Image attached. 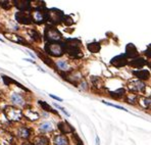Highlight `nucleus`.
Here are the masks:
<instances>
[{"mask_svg": "<svg viewBox=\"0 0 151 145\" xmlns=\"http://www.w3.org/2000/svg\"><path fill=\"white\" fill-rule=\"evenodd\" d=\"M82 45V42L76 38H69L67 39L63 43V50L67 52L69 55H71L73 58H81L83 56V51L80 49V46Z\"/></svg>", "mask_w": 151, "mask_h": 145, "instance_id": "f257e3e1", "label": "nucleus"}, {"mask_svg": "<svg viewBox=\"0 0 151 145\" xmlns=\"http://www.w3.org/2000/svg\"><path fill=\"white\" fill-rule=\"evenodd\" d=\"M45 52L47 55L55 56V57H60L63 55V44L60 42H47L44 47Z\"/></svg>", "mask_w": 151, "mask_h": 145, "instance_id": "f03ea898", "label": "nucleus"}, {"mask_svg": "<svg viewBox=\"0 0 151 145\" xmlns=\"http://www.w3.org/2000/svg\"><path fill=\"white\" fill-rule=\"evenodd\" d=\"M63 12L57 8H51L47 9V14H46V21H48L51 25H59L63 19Z\"/></svg>", "mask_w": 151, "mask_h": 145, "instance_id": "7ed1b4c3", "label": "nucleus"}, {"mask_svg": "<svg viewBox=\"0 0 151 145\" xmlns=\"http://www.w3.org/2000/svg\"><path fill=\"white\" fill-rule=\"evenodd\" d=\"M44 36H45L47 42H57L61 39L62 35L57 29L53 26H47L44 30Z\"/></svg>", "mask_w": 151, "mask_h": 145, "instance_id": "20e7f679", "label": "nucleus"}, {"mask_svg": "<svg viewBox=\"0 0 151 145\" xmlns=\"http://www.w3.org/2000/svg\"><path fill=\"white\" fill-rule=\"evenodd\" d=\"M16 20L22 25H31L33 23L32 14L29 11H18L16 13Z\"/></svg>", "mask_w": 151, "mask_h": 145, "instance_id": "39448f33", "label": "nucleus"}, {"mask_svg": "<svg viewBox=\"0 0 151 145\" xmlns=\"http://www.w3.org/2000/svg\"><path fill=\"white\" fill-rule=\"evenodd\" d=\"M6 117L10 121H18L22 117V111L13 107H6L4 111Z\"/></svg>", "mask_w": 151, "mask_h": 145, "instance_id": "423d86ee", "label": "nucleus"}, {"mask_svg": "<svg viewBox=\"0 0 151 145\" xmlns=\"http://www.w3.org/2000/svg\"><path fill=\"white\" fill-rule=\"evenodd\" d=\"M14 5L18 9H20V11H30L31 10V2L27 1V0H16L13 1Z\"/></svg>", "mask_w": 151, "mask_h": 145, "instance_id": "0eeeda50", "label": "nucleus"}, {"mask_svg": "<svg viewBox=\"0 0 151 145\" xmlns=\"http://www.w3.org/2000/svg\"><path fill=\"white\" fill-rule=\"evenodd\" d=\"M128 63V58L125 56V54H121V55H117L115 57H113L111 59V65H113L117 67H125V65Z\"/></svg>", "mask_w": 151, "mask_h": 145, "instance_id": "6e6552de", "label": "nucleus"}, {"mask_svg": "<svg viewBox=\"0 0 151 145\" xmlns=\"http://www.w3.org/2000/svg\"><path fill=\"white\" fill-rule=\"evenodd\" d=\"M138 50L137 48H136V46L134 45V44L130 43L127 45L126 47V51H125V56H126L127 58H136L138 56Z\"/></svg>", "mask_w": 151, "mask_h": 145, "instance_id": "1a4fd4ad", "label": "nucleus"}, {"mask_svg": "<svg viewBox=\"0 0 151 145\" xmlns=\"http://www.w3.org/2000/svg\"><path fill=\"white\" fill-rule=\"evenodd\" d=\"M145 84L141 81H133L129 84V88L132 90L133 92H143L145 90Z\"/></svg>", "mask_w": 151, "mask_h": 145, "instance_id": "9d476101", "label": "nucleus"}, {"mask_svg": "<svg viewBox=\"0 0 151 145\" xmlns=\"http://www.w3.org/2000/svg\"><path fill=\"white\" fill-rule=\"evenodd\" d=\"M37 54H38V56H39V57L41 58V59L43 60V61L45 62V63H46L47 65H48V67L55 69V63H54V61H53V60L51 59V58L49 57V56L47 55L46 53L41 52V51H38V52H37Z\"/></svg>", "mask_w": 151, "mask_h": 145, "instance_id": "9b49d317", "label": "nucleus"}, {"mask_svg": "<svg viewBox=\"0 0 151 145\" xmlns=\"http://www.w3.org/2000/svg\"><path fill=\"white\" fill-rule=\"evenodd\" d=\"M146 65V60L142 57H137L135 59H133L131 62H129V65L135 69H141Z\"/></svg>", "mask_w": 151, "mask_h": 145, "instance_id": "f8f14e48", "label": "nucleus"}, {"mask_svg": "<svg viewBox=\"0 0 151 145\" xmlns=\"http://www.w3.org/2000/svg\"><path fill=\"white\" fill-rule=\"evenodd\" d=\"M58 129H59V131L61 132L63 135L69 133H73V129L71 128V126L69 124H67V122H60L59 124H58Z\"/></svg>", "mask_w": 151, "mask_h": 145, "instance_id": "ddd939ff", "label": "nucleus"}, {"mask_svg": "<svg viewBox=\"0 0 151 145\" xmlns=\"http://www.w3.org/2000/svg\"><path fill=\"white\" fill-rule=\"evenodd\" d=\"M133 75L136 76L140 80H148L150 77V73L147 69H139V71H133Z\"/></svg>", "mask_w": 151, "mask_h": 145, "instance_id": "4468645a", "label": "nucleus"}, {"mask_svg": "<svg viewBox=\"0 0 151 145\" xmlns=\"http://www.w3.org/2000/svg\"><path fill=\"white\" fill-rule=\"evenodd\" d=\"M11 101L13 102V104H16V105L18 106L25 105V101H24L23 97L18 94V93H13V94L11 95Z\"/></svg>", "mask_w": 151, "mask_h": 145, "instance_id": "2eb2a0df", "label": "nucleus"}, {"mask_svg": "<svg viewBox=\"0 0 151 145\" xmlns=\"http://www.w3.org/2000/svg\"><path fill=\"white\" fill-rule=\"evenodd\" d=\"M54 143L56 145H69V139L63 135H57L54 137Z\"/></svg>", "mask_w": 151, "mask_h": 145, "instance_id": "dca6fc26", "label": "nucleus"}, {"mask_svg": "<svg viewBox=\"0 0 151 145\" xmlns=\"http://www.w3.org/2000/svg\"><path fill=\"white\" fill-rule=\"evenodd\" d=\"M18 135L20 136L21 138L28 139L29 137H30L31 132H30V130L28 129L27 127H21V128L18 130Z\"/></svg>", "mask_w": 151, "mask_h": 145, "instance_id": "f3484780", "label": "nucleus"}, {"mask_svg": "<svg viewBox=\"0 0 151 145\" xmlns=\"http://www.w3.org/2000/svg\"><path fill=\"white\" fill-rule=\"evenodd\" d=\"M34 145H49V140L45 136H38L34 139Z\"/></svg>", "mask_w": 151, "mask_h": 145, "instance_id": "a211bd4d", "label": "nucleus"}, {"mask_svg": "<svg viewBox=\"0 0 151 145\" xmlns=\"http://www.w3.org/2000/svg\"><path fill=\"white\" fill-rule=\"evenodd\" d=\"M6 38L9 40H11V41L13 42H16V43H21V44H27V42L25 41V40H23V38L21 37V36H18V35L16 34H8L6 35Z\"/></svg>", "mask_w": 151, "mask_h": 145, "instance_id": "6ab92c4d", "label": "nucleus"}, {"mask_svg": "<svg viewBox=\"0 0 151 145\" xmlns=\"http://www.w3.org/2000/svg\"><path fill=\"white\" fill-rule=\"evenodd\" d=\"M100 44L98 43V42H92V43H89L88 44V50L90 51V52L92 53H97L99 50H100Z\"/></svg>", "mask_w": 151, "mask_h": 145, "instance_id": "aec40b11", "label": "nucleus"}, {"mask_svg": "<svg viewBox=\"0 0 151 145\" xmlns=\"http://www.w3.org/2000/svg\"><path fill=\"white\" fill-rule=\"evenodd\" d=\"M52 129H53L52 125L49 122H44L40 125V130H41L42 132H51Z\"/></svg>", "mask_w": 151, "mask_h": 145, "instance_id": "412c9836", "label": "nucleus"}, {"mask_svg": "<svg viewBox=\"0 0 151 145\" xmlns=\"http://www.w3.org/2000/svg\"><path fill=\"white\" fill-rule=\"evenodd\" d=\"M29 34L31 35V38L33 39V41L35 42H40L42 40L41 35L35 30H29Z\"/></svg>", "mask_w": 151, "mask_h": 145, "instance_id": "4be33fe9", "label": "nucleus"}, {"mask_svg": "<svg viewBox=\"0 0 151 145\" xmlns=\"http://www.w3.org/2000/svg\"><path fill=\"white\" fill-rule=\"evenodd\" d=\"M125 93H126L125 89L119 88V89H117V91H115V92H111L110 94H111L112 97H115V98H121V97L125 95Z\"/></svg>", "mask_w": 151, "mask_h": 145, "instance_id": "5701e85b", "label": "nucleus"}, {"mask_svg": "<svg viewBox=\"0 0 151 145\" xmlns=\"http://www.w3.org/2000/svg\"><path fill=\"white\" fill-rule=\"evenodd\" d=\"M39 104H40V105H41V107L43 108V109H44V111H49V113H56V111H53V108L51 107V106L49 105V104L46 103L45 101H41V100H40V101H39Z\"/></svg>", "mask_w": 151, "mask_h": 145, "instance_id": "b1692460", "label": "nucleus"}, {"mask_svg": "<svg viewBox=\"0 0 151 145\" xmlns=\"http://www.w3.org/2000/svg\"><path fill=\"white\" fill-rule=\"evenodd\" d=\"M57 67H59L60 69L62 71H69V65L67 61H64V60H59L57 61Z\"/></svg>", "mask_w": 151, "mask_h": 145, "instance_id": "393cba45", "label": "nucleus"}, {"mask_svg": "<svg viewBox=\"0 0 151 145\" xmlns=\"http://www.w3.org/2000/svg\"><path fill=\"white\" fill-rule=\"evenodd\" d=\"M62 21L65 24V26H71L73 24V20L71 19V16H64Z\"/></svg>", "mask_w": 151, "mask_h": 145, "instance_id": "a878e982", "label": "nucleus"}, {"mask_svg": "<svg viewBox=\"0 0 151 145\" xmlns=\"http://www.w3.org/2000/svg\"><path fill=\"white\" fill-rule=\"evenodd\" d=\"M128 102L129 103H135V102H137V96L134 94H131L128 96Z\"/></svg>", "mask_w": 151, "mask_h": 145, "instance_id": "bb28decb", "label": "nucleus"}, {"mask_svg": "<svg viewBox=\"0 0 151 145\" xmlns=\"http://www.w3.org/2000/svg\"><path fill=\"white\" fill-rule=\"evenodd\" d=\"M103 103H105V104H107V105H109V106H112V107H115V108H119V109H123V111H128L126 109V108H124L123 106H119V105H117V104H112V103H109V102H106V101H103Z\"/></svg>", "mask_w": 151, "mask_h": 145, "instance_id": "cd10ccee", "label": "nucleus"}, {"mask_svg": "<svg viewBox=\"0 0 151 145\" xmlns=\"http://www.w3.org/2000/svg\"><path fill=\"white\" fill-rule=\"evenodd\" d=\"M0 6L4 7L5 9H9L10 5H9V1H0Z\"/></svg>", "mask_w": 151, "mask_h": 145, "instance_id": "c85d7f7f", "label": "nucleus"}, {"mask_svg": "<svg viewBox=\"0 0 151 145\" xmlns=\"http://www.w3.org/2000/svg\"><path fill=\"white\" fill-rule=\"evenodd\" d=\"M50 96L52 97L53 99H55V100H58V101H62V98H59V97H57V96H54V95H52V94H50Z\"/></svg>", "mask_w": 151, "mask_h": 145, "instance_id": "c756f323", "label": "nucleus"}, {"mask_svg": "<svg viewBox=\"0 0 151 145\" xmlns=\"http://www.w3.org/2000/svg\"><path fill=\"white\" fill-rule=\"evenodd\" d=\"M145 54H146L148 57H150V46H148V50L145 51Z\"/></svg>", "mask_w": 151, "mask_h": 145, "instance_id": "7c9ffc66", "label": "nucleus"}, {"mask_svg": "<svg viewBox=\"0 0 151 145\" xmlns=\"http://www.w3.org/2000/svg\"><path fill=\"white\" fill-rule=\"evenodd\" d=\"M96 144H97V145L100 144V139H99L98 137H96Z\"/></svg>", "mask_w": 151, "mask_h": 145, "instance_id": "2f4dec72", "label": "nucleus"}, {"mask_svg": "<svg viewBox=\"0 0 151 145\" xmlns=\"http://www.w3.org/2000/svg\"><path fill=\"white\" fill-rule=\"evenodd\" d=\"M23 145H34L33 143H30V142H27V143H23Z\"/></svg>", "mask_w": 151, "mask_h": 145, "instance_id": "473e14b6", "label": "nucleus"}]
</instances>
